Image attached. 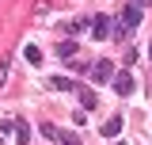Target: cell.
Masks as SVG:
<instances>
[{"label": "cell", "mask_w": 152, "mask_h": 145, "mask_svg": "<svg viewBox=\"0 0 152 145\" xmlns=\"http://www.w3.org/2000/svg\"><path fill=\"white\" fill-rule=\"evenodd\" d=\"M88 23H91V19H69V23H61V27H57V35H80V31H88Z\"/></svg>", "instance_id": "1"}, {"label": "cell", "mask_w": 152, "mask_h": 145, "mask_svg": "<svg viewBox=\"0 0 152 145\" xmlns=\"http://www.w3.org/2000/svg\"><path fill=\"white\" fill-rule=\"evenodd\" d=\"M110 80H114V92H118V95H129L133 92V76L129 72H114Z\"/></svg>", "instance_id": "2"}, {"label": "cell", "mask_w": 152, "mask_h": 145, "mask_svg": "<svg viewBox=\"0 0 152 145\" xmlns=\"http://www.w3.org/2000/svg\"><path fill=\"white\" fill-rule=\"evenodd\" d=\"M88 27H91V38H110V35H107V31H110V19H107V16H95Z\"/></svg>", "instance_id": "3"}, {"label": "cell", "mask_w": 152, "mask_h": 145, "mask_svg": "<svg viewBox=\"0 0 152 145\" xmlns=\"http://www.w3.org/2000/svg\"><path fill=\"white\" fill-rule=\"evenodd\" d=\"M118 23H122V27H137V23H141V8H137V4H129V8H126V12H122V19H118Z\"/></svg>", "instance_id": "4"}, {"label": "cell", "mask_w": 152, "mask_h": 145, "mask_svg": "<svg viewBox=\"0 0 152 145\" xmlns=\"http://www.w3.org/2000/svg\"><path fill=\"white\" fill-rule=\"evenodd\" d=\"M110 76H114L110 61H95V65H91V80H110Z\"/></svg>", "instance_id": "5"}, {"label": "cell", "mask_w": 152, "mask_h": 145, "mask_svg": "<svg viewBox=\"0 0 152 145\" xmlns=\"http://www.w3.org/2000/svg\"><path fill=\"white\" fill-rule=\"evenodd\" d=\"M103 138H118V134H122V118H118V115H114V118H107V122H103Z\"/></svg>", "instance_id": "6"}, {"label": "cell", "mask_w": 152, "mask_h": 145, "mask_svg": "<svg viewBox=\"0 0 152 145\" xmlns=\"http://www.w3.org/2000/svg\"><path fill=\"white\" fill-rule=\"evenodd\" d=\"M50 88H57V92H80V88H76V80H69V76H53Z\"/></svg>", "instance_id": "7"}, {"label": "cell", "mask_w": 152, "mask_h": 145, "mask_svg": "<svg viewBox=\"0 0 152 145\" xmlns=\"http://www.w3.org/2000/svg\"><path fill=\"white\" fill-rule=\"evenodd\" d=\"M80 103H84V111H95V107H99V99H95L91 88H80Z\"/></svg>", "instance_id": "8"}, {"label": "cell", "mask_w": 152, "mask_h": 145, "mask_svg": "<svg viewBox=\"0 0 152 145\" xmlns=\"http://www.w3.org/2000/svg\"><path fill=\"white\" fill-rule=\"evenodd\" d=\"M57 57H76V42H72V38L57 42Z\"/></svg>", "instance_id": "9"}, {"label": "cell", "mask_w": 152, "mask_h": 145, "mask_svg": "<svg viewBox=\"0 0 152 145\" xmlns=\"http://www.w3.org/2000/svg\"><path fill=\"white\" fill-rule=\"evenodd\" d=\"M15 141L19 145H31V126H27V122H15Z\"/></svg>", "instance_id": "10"}, {"label": "cell", "mask_w": 152, "mask_h": 145, "mask_svg": "<svg viewBox=\"0 0 152 145\" xmlns=\"http://www.w3.org/2000/svg\"><path fill=\"white\" fill-rule=\"evenodd\" d=\"M23 57H27L31 65H38V61H42V50H38V46H31V42H27V46H23Z\"/></svg>", "instance_id": "11"}, {"label": "cell", "mask_w": 152, "mask_h": 145, "mask_svg": "<svg viewBox=\"0 0 152 145\" xmlns=\"http://www.w3.org/2000/svg\"><path fill=\"white\" fill-rule=\"evenodd\" d=\"M57 141L61 145H80V138H76L72 130H57Z\"/></svg>", "instance_id": "12"}, {"label": "cell", "mask_w": 152, "mask_h": 145, "mask_svg": "<svg viewBox=\"0 0 152 145\" xmlns=\"http://www.w3.org/2000/svg\"><path fill=\"white\" fill-rule=\"evenodd\" d=\"M38 130H42V138H50V141H57V126H50V122H42Z\"/></svg>", "instance_id": "13"}, {"label": "cell", "mask_w": 152, "mask_h": 145, "mask_svg": "<svg viewBox=\"0 0 152 145\" xmlns=\"http://www.w3.org/2000/svg\"><path fill=\"white\" fill-rule=\"evenodd\" d=\"M4 80H8V61H0V88H4Z\"/></svg>", "instance_id": "14"}, {"label": "cell", "mask_w": 152, "mask_h": 145, "mask_svg": "<svg viewBox=\"0 0 152 145\" xmlns=\"http://www.w3.org/2000/svg\"><path fill=\"white\" fill-rule=\"evenodd\" d=\"M114 145H126V141H114Z\"/></svg>", "instance_id": "15"}, {"label": "cell", "mask_w": 152, "mask_h": 145, "mask_svg": "<svg viewBox=\"0 0 152 145\" xmlns=\"http://www.w3.org/2000/svg\"><path fill=\"white\" fill-rule=\"evenodd\" d=\"M148 57H152V46H148Z\"/></svg>", "instance_id": "16"}]
</instances>
